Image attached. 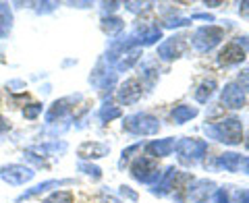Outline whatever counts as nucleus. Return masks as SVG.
I'll return each instance as SVG.
<instances>
[{
    "mask_svg": "<svg viewBox=\"0 0 249 203\" xmlns=\"http://www.w3.org/2000/svg\"><path fill=\"white\" fill-rule=\"evenodd\" d=\"M131 174H133L135 181L139 183H145V185H152L156 181H160V170L156 166V162L152 158H137L133 162V166H131Z\"/></svg>",
    "mask_w": 249,
    "mask_h": 203,
    "instance_id": "nucleus-5",
    "label": "nucleus"
},
{
    "mask_svg": "<svg viewBox=\"0 0 249 203\" xmlns=\"http://www.w3.org/2000/svg\"><path fill=\"white\" fill-rule=\"evenodd\" d=\"M121 193L124 195V197H129V199H133V201L137 199V193H133V191H131V189H129V186H121Z\"/></svg>",
    "mask_w": 249,
    "mask_h": 203,
    "instance_id": "nucleus-31",
    "label": "nucleus"
},
{
    "mask_svg": "<svg viewBox=\"0 0 249 203\" xmlns=\"http://www.w3.org/2000/svg\"><path fill=\"white\" fill-rule=\"evenodd\" d=\"M69 100H60V102H54L52 108L48 110V114H46V120L48 122H54L56 118H60V116H65L69 112Z\"/></svg>",
    "mask_w": 249,
    "mask_h": 203,
    "instance_id": "nucleus-17",
    "label": "nucleus"
},
{
    "mask_svg": "<svg viewBox=\"0 0 249 203\" xmlns=\"http://www.w3.org/2000/svg\"><path fill=\"white\" fill-rule=\"evenodd\" d=\"M42 112V104H31L29 108H25V110H23V116H25V118H36L37 114Z\"/></svg>",
    "mask_w": 249,
    "mask_h": 203,
    "instance_id": "nucleus-25",
    "label": "nucleus"
},
{
    "mask_svg": "<svg viewBox=\"0 0 249 203\" xmlns=\"http://www.w3.org/2000/svg\"><path fill=\"white\" fill-rule=\"evenodd\" d=\"M220 102L229 108H241L245 104V93L237 83H229L220 93Z\"/></svg>",
    "mask_w": 249,
    "mask_h": 203,
    "instance_id": "nucleus-9",
    "label": "nucleus"
},
{
    "mask_svg": "<svg viewBox=\"0 0 249 203\" xmlns=\"http://www.w3.org/2000/svg\"><path fill=\"white\" fill-rule=\"evenodd\" d=\"M197 116V108H193V106H177L175 110H173V120L177 124H183L187 120H191V118H196Z\"/></svg>",
    "mask_w": 249,
    "mask_h": 203,
    "instance_id": "nucleus-16",
    "label": "nucleus"
},
{
    "mask_svg": "<svg viewBox=\"0 0 249 203\" xmlns=\"http://www.w3.org/2000/svg\"><path fill=\"white\" fill-rule=\"evenodd\" d=\"M110 152V147L104 145V143H98V141H88L79 147V155L81 158H88V160H98V158H104Z\"/></svg>",
    "mask_w": 249,
    "mask_h": 203,
    "instance_id": "nucleus-12",
    "label": "nucleus"
},
{
    "mask_svg": "<svg viewBox=\"0 0 249 203\" xmlns=\"http://www.w3.org/2000/svg\"><path fill=\"white\" fill-rule=\"evenodd\" d=\"M142 93H143V87H142V83H139L137 79H129V81H124L121 85V89H119V102L121 104H135V102H139V98H142Z\"/></svg>",
    "mask_w": 249,
    "mask_h": 203,
    "instance_id": "nucleus-7",
    "label": "nucleus"
},
{
    "mask_svg": "<svg viewBox=\"0 0 249 203\" xmlns=\"http://www.w3.org/2000/svg\"><path fill=\"white\" fill-rule=\"evenodd\" d=\"M212 203H229V197H227V193H224L222 189H218L214 193V201Z\"/></svg>",
    "mask_w": 249,
    "mask_h": 203,
    "instance_id": "nucleus-28",
    "label": "nucleus"
},
{
    "mask_svg": "<svg viewBox=\"0 0 249 203\" xmlns=\"http://www.w3.org/2000/svg\"><path fill=\"white\" fill-rule=\"evenodd\" d=\"M123 27H124V23L119 17H108V19L102 21V29L108 35H116L119 31H123Z\"/></svg>",
    "mask_w": 249,
    "mask_h": 203,
    "instance_id": "nucleus-20",
    "label": "nucleus"
},
{
    "mask_svg": "<svg viewBox=\"0 0 249 203\" xmlns=\"http://www.w3.org/2000/svg\"><path fill=\"white\" fill-rule=\"evenodd\" d=\"M239 87L245 89V91H249V68L239 75Z\"/></svg>",
    "mask_w": 249,
    "mask_h": 203,
    "instance_id": "nucleus-27",
    "label": "nucleus"
},
{
    "mask_svg": "<svg viewBox=\"0 0 249 203\" xmlns=\"http://www.w3.org/2000/svg\"><path fill=\"white\" fill-rule=\"evenodd\" d=\"M4 131H9V122H6L2 116H0V133H4Z\"/></svg>",
    "mask_w": 249,
    "mask_h": 203,
    "instance_id": "nucleus-33",
    "label": "nucleus"
},
{
    "mask_svg": "<svg viewBox=\"0 0 249 203\" xmlns=\"http://www.w3.org/2000/svg\"><path fill=\"white\" fill-rule=\"evenodd\" d=\"M139 147H142V145H139V143H135V145H131L127 152H123V158H121V162H119V166H121V168H123V166H124V164H127V162H129L131 153H133V152H137Z\"/></svg>",
    "mask_w": 249,
    "mask_h": 203,
    "instance_id": "nucleus-26",
    "label": "nucleus"
},
{
    "mask_svg": "<svg viewBox=\"0 0 249 203\" xmlns=\"http://www.w3.org/2000/svg\"><path fill=\"white\" fill-rule=\"evenodd\" d=\"M177 152H178V158H181L183 164L193 166V164H197L206 155L208 143L201 141V139H181V141L177 143Z\"/></svg>",
    "mask_w": 249,
    "mask_h": 203,
    "instance_id": "nucleus-3",
    "label": "nucleus"
},
{
    "mask_svg": "<svg viewBox=\"0 0 249 203\" xmlns=\"http://www.w3.org/2000/svg\"><path fill=\"white\" fill-rule=\"evenodd\" d=\"M245 60V48H241V44L232 42V44H227L222 48V52L218 54V62L224 67H232V65H239V62Z\"/></svg>",
    "mask_w": 249,
    "mask_h": 203,
    "instance_id": "nucleus-8",
    "label": "nucleus"
},
{
    "mask_svg": "<svg viewBox=\"0 0 249 203\" xmlns=\"http://www.w3.org/2000/svg\"><path fill=\"white\" fill-rule=\"evenodd\" d=\"M11 23H13V15L6 4H0V37L9 35L11 31Z\"/></svg>",
    "mask_w": 249,
    "mask_h": 203,
    "instance_id": "nucleus-19",
    "label": "nucleus"
},
{
    "mask_svg": "<svg viewBox=\"0 0 249 203\" xmlns=\"http://www.w3.org/2000/svg\"><path fill=\"white\" fill-rule=\"evenodd\" d=\"M239 15L243 19H249V0H247V2H241L239 4Z\"/></svg>",
    "mask_w": 249,
    "mask_h": 203,
    "instance_id": "nucleus-30",
    "label": "nucleus"
},
{
    "mask_svg": "<svg viewBox=\"0 0 249 203\" xmlns=\"http://www.w3.org/2000/svg\"><path fill=\"white\" fill-rule=\"evenodd\" d=\"M137 58H139V50H131V52H127V58H121L116 62V68H119V71H127L133 62H137Z\"/></svg>",
    "mask_w": 249,
    "mask_h": 203,
    "instance_id": "nucleus-23",
    "label": "nucleus"
},
{
    "mask_svg": "<svg viewBox=\"0 0 249 203\" xmlns=\"http://www.w3.org/2000/svg\"><path fill=\"white\" fill-rule=\"evenodd\" d=\"M71 181H46V183H40V185H36L34 189H29L25 191L23 195H19L17 201H25V199H31V197H36V195H42L46 191H50L52 186H60V185H69Z\"/></svg>",
    "mask_w": 249,
    "mask_h": 203,
    "instance_id": "nucleus-13",
    "label": "nucleus"
},
{
    "mask_svg": "<svg viewBox=\"0 0 249 203\" xmlns=\"http://www.w3.org/2000/svg\"><path fill=\"white\" fill-rule=\"evenodd\" d=\"M123 129L131 135H156L160 131V122L150 114H133L124 118Z\"/></svg>",
    "mask_w": 249,
    "mask_h": 203,
    "instance_id": "nucleus-2",
    "label": "nucleus"
},
{
    "mask_svg": "<svg viewBox=\"0 0 249 203\" xmlns=\"http://www.w3.org/2000/svg\"><path fill=\"white\" fill-rule=\"evenodd\" d=\"M185 37H170V40H166L164 44H160V48H158V54H160V58H164V60H173L177 56H181V52L185 48Z\"/></svg>",
    "mask_w": 249,
    "mask_h": 203,
    "instance_id": "nucleus-11",
    "label": "nucleus"
},
{
    "mask_svg": "<svg viewBox=\"0 0 249 203\" xmlns=\"http://www.w3.org/2000/svg\"><path fill=\"white\" fill-rule=\"evenodd\" d=\"M241 166H243V168H245V172L249 174V158H243V160H241Z\"/></svg>",
    "mask_w": 249,
    "mask_h": 203,
    "instance_id": "nucleus-34",
    "label": "nucleus"
},
{
    "mask_svg": "<svg viewBox=\"0 0 249 203\" xmlns=\"http://www.w3.org/2000/svg\"><path fill=\"white\" fill-rule=\"evenodd\" d=\"M212 189H214V183H210V181H197L193 186H189V199L196 201V203L204 201L208 195L212 193Z\"/></svg>",
    "mask_w": 249,
    "mask_h": 203,
    "instance_id": "nucleus-14",
    "label": "nucleus"
},
{
    "mask_svg": "<svg viewBox=\"0 0 249 203\" xmlns=\"http://www.w3.org/2000/svg\"><path fill=\"white\" fill-rule=\"evenodd\" d=\"M124 6H127L129 11H133V13H137V11H142V9H143V4H139V2H127Z\"/></svg>",
    "mask_w": 249,
    "mask_h": 203,
    "instance_id": "nucleus-32",
    "label": "nucleus"
},
{
    "mask_svg": "<svg viewBox=\"0 0 249 203\" xmlns=\"http://www.w3.org/2000/svg\"><path fill=\"white\" fill-rule=\"evenodd\" d=\"M245 143H247V147H249V137H247V141H245Z\"/></svg>",
    "mask_w": 249,
    "mask_h": 203,
    "instance_id": "nucleus-35",
    "label": "nucleus"
},
{
    "mask_svg": "<svg viewBox=\"0 0 249 203\" xmlns=\"http://www.w3.org/2000/svg\"><path fill=\"white\" fill-rule=\"evenodd\" d=\"M224 37V29L216 27V25H204L196 31V35H193V46H196L197 52H208L212 50L214 46L220 44V40Z\"/></svg>",
    "mask_w": 249,
    "mask_h": 203,
    "instance_id": "nucleus-4",
    "label": "nucleus"
},
{
    "mask_svg": "<svg viewBox=\"0 0 249 203\" xmlns=\"http://www.w3.org/2000/svg\"><path fill=\"white\" fill-rule=\"evenodd\" d=\"M177 147L175 139H160V141H152L145 147V155L147 158H166V155L173 153V150Z\"/></svg>",
    "mask_w": 249,
    "mask_h": 203,
    "instance_id": "nucleus-10",
    "label": "nucleus"
},
{
    "mask_svg": "<svg viewBox=\"0 0 249 203\" xmlns=\"http://www.w3.org/2000/svg\"><path fill=\"white\" fill-rule=\"evenodd\" d=\"M119 116H121V108H116L112 104H104L102 110H100V118L104 122H110L112 118H119Z\"/></svg>",
    "mask_w": 249,
    "mask_h": 203,
    "instance_id": "nucleus-21",
    "label": "nucleus"
},
{
    "mask_svg": "<svg viewBox=\"0 0 249 203\" xmlns=\"http://www.w3.org/2000/svg\"><path fill=\"white\" fill-rule=\"evenodd\" d=\"M241 155L237 153H222L220 158H218V166L224 168L227 172H237V170L241 168Z\"/></svg>",
    "mask_w": 249,
    "mask_h": 203,
    "instance_id": "nucleus-15",
    "label": "nucleus"
},
{
    "mask_svg": "<svg viewBox=\"0 0 249 203\" xmlns=\"http://www.w3.org/2000/svg\"><path fill=\"white\" fill-rule=\"evenodd\" d=\"M42 203H73V195L69 191H54L48 199H44Z\"/></svg>",
    "mask_w": 249,
    "mask_h": 203,
    "instance_id": "nucleus-22",
    "label": "nucleus"
},
{
    "mask_svg": "<svg viewBox=\"0 0 249 203\" xmlns=\"http://www.w3.org/2000/svg\"><path fill=\"white\" fill-rule=\"evenodd\" d=\"M235 203H249V191H239L235 195Z\"/></svg>",
    "mask_w": 249,
    "mask_h": 203,
    "instance_id": "nucleus-29",
    "label": "nucleus"
},
{
    "mask_svg": "<svg viewBox=\"0 0 249 203\" xmlns=\"http://www.w3.org/2000/svg\"><path fill=\"white\" fill-rule=\"evenodd\" d=\"M34 170L23 166V164H9V166L0 168V178L9 185H25L34 178Z\"/></svg>",
    "mask_w": 249,
    "mask_h": 203,
    "instance_id": "nucleus-6",
    "label": "nucleus"
},
{
    "mask_svg": "<svg viewBox=\"0 0 249 203\" xmlns=\"http://www.w3.org/2000/svg\"><path fill=\"white\" fill-rule=\"evenodd\" d=\"M214 89H216V81H214V79L204 81V83H201L199 87H197V91H196V100L199 102V104H204V102H208L210 98H212Z\"/></svg>",
    "mask_w": 249,
    "mask_h": 203,
    "instance_id": "nucleus-18",
    "label": "nucleus"
},
{
    "mask_svg": "<svg viewBox=\"0 0 249 203\" xmlns=\"http://www.w3.org/2000/svg\"><path fill=\"white\" fill-rule=\"evenodd\" d=\"M206 133L212 135L216 141H222L227 145H237L243 139V124L237 118H227L212 124V127H206Z\"/></svg>",
    "mask_w": 249,
    "mask_h": 203,
    "instance_id": "nucleus-1",
    "label": "nucleus"
},
{
    "mask_svg": "<svg viewBox=\"0 0 249 203\" xmlns=\"http://www.w3.org/2000/svg\"><path fill=\"white\" fill-rule=\"evenodd\" d=\"M79 168H81V170H83V172L88 174V176H91V178H100V176H102V174H100V168L91 166V164H85V162H81V164H79Z\"/></svg>",
    "mask_w": 249,
    "mask_h": 203,
    "instance_id": "nucleus-24",
    "label": "nucleus"
}]
</instances>
